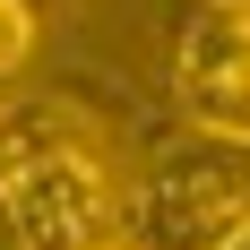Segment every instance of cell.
Segmentation results:
<instances>
[{"instance_id": "obj_1", "label": "cell", "mask_w": 250, "mask_h": 250, "mask_svg": "<svg viewBox=\"0 0 250 250\" xmlns=\"http://www.w3.org/2000/svg\"><path fill=\"white\" fill-rule=\"evenodd\" d=\"M0 181L18 207L26 250H112L121 242V181L104 138L69 95H9L0 104Z\"/></svg>"}, {"instance_id": "obj_2", "label": "cell", "mask_w": 250, "mask_h": 250, "mask_svg": "<svg viewBox=\"0 0 250 250\" xmlns=\"http://www.w3.org/2000/svg\"><path fill=\"white\" fill-rule=\"evenodd\" d=\"M250 225V147L242 138H173L155 164L121 190V242L129 250H225Z\"/></svg>"}, {"instance_id": "obj_3", "label": "cell", "mask_w": 250, "mask_h": 250, "mask_svg": "<svg viewBox=\"0 0 250 250\" xmlns=\"http://www.w3.org/2000/svg\"><path fill=\"white\" fill-rule=\"evenodd\" d=\"M173 95L190 129L250 147V9L207 0V18H190L181 61H173Z\"/></svg>"}, {"instance_id": "obj_4", "label": "cell", "mask_w": 250, "mask_h": 250, "mask_svg": "<svg viewBox=\"0 0 250 250\" xmlns=\"http://www.w3.org/2000/svg\"><path fill=\"white\" fill-rule=\"evenodd\" d=\"M35 0H0V78H18L26 61H35Z\"/></svg>"}, {"instance_id": "obj_5", "label": "cell", "mask_w": 250, "mask_h": 250, "mask_svg": "<svg viewBox=\"0 0 250 250\" xmlns=\"http://www.w3.org/2000/svg\"><path fill=\"white\" fill-rule=\"evenodd\" d=\"M0 250H26V233H18V207H9V181H0Z\"/></svg>"}, {"instance_id": "obj_6", "label": "cell", "mask_w": 250, "mask_h": 250, "mask_svg": "<svg viewBox=\"0 0 250 250\" xmlns=\"http://www.w3.org/2000/svg\"><path fill=\"white\" fill-rule=\"evenodd\" d=\"M225 250H250V225H242V233H233V242H225Z\"/></svg>"}, {"instance_id": "obj_7", "label": "cell", "mask_w": 250, "mask_h": 250, "mask_svg": "<svg viewBox=\"0 0 250 250\" xmlns=\"http://www.w3.org/2000/svg\"><path fill=\"white\" fill-rule=\"evenodd\" d=\"M35 9H61V0H35Z\"/></svg>"}, {"instance_id": "obj_8", "label": "cell", "mask_w": 250, "mask_h": 250, "mask_svg": "<svg viewBox=\"0 0 250 250\" xmlns=\"http://www.w3.org/2000/svg\"><path fill=\"white\" fill-rule=\"evenodd\" d=\"M225 9H250V0H225Z\"/></svg>"}, {"instance_id": "obj_9", "label": "cell", "mask_w": 250, "mask_h": 250, "mask_svg": "<svg viewBox=\"0 0 250 250\" xmlns=\"http://www.w3.org/2000/svg\"><path fill=\"white\" fill-rule=\"evenodd\" d=\"M112 250H129V242H112Z\"/></svg>"}, {"instance_id": "obj_10", "label": "cell", "mask_w": 250, "mask_h": 250, "mask_svg": "<svg viewBox=\"0 0 250 250\" xmlns=\"http://www.w3.org/2000/svg\"><path fill=\"white\" fill-rule=\"evenodd\" d=\"M0 104H9V95H0Z\"/></svg>"}]
</instances>
